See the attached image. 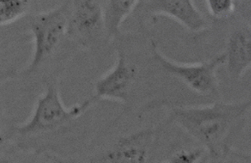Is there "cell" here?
Here are the masks:
<instances>
[{
    "label": "cell",
    "instance_id": "obj_1",
    "mask_svg": "<svg viewBox=\"0 0 251 163\" xmlns=\"http://www.w3.org/2000/svg\"><path fill=\"white\" fill-rule=\"evenodd\" d=\"M43 89L36 101L31 115L26 121L11 127L9 135L1 137V143L47 139L56 134H64L75 127L78 120L88 114L99 102L92 95L70 107L65 106L56 77H44Z\"/></svg>",
    "mask_w": 251,
    "mask_h": 163
},
{
    "label": "cell",
    "instance_id": "obj_2",
    "mask_svg": "<svg viewBox=\"0 0 251 163\" xmlns=\"http://www.w3.org/2000/svg\"><path fill=\"white\" fill-rule=\"evenodd\" d=\"M251 108V99L243 102H215L208 106L169 109L168 121L196 139L207 153L218 155L234 124Z\"/></svg>",
    "mask_w": 251,
    "mask_h": 163
},
{
    "label": "cell",
    "instance_id": "obj_3",
    "mask_svg": "<svg viewBox=\"0 0 251 163\" xmlns=\"http://www.w3.org/2000/svg\"><path fill=\"white\" fill-rule=\"evenodd\" d=\"M70 2L46 12L34 15L28 22V31L32 36L31 60L17 77H27L39 72L56 55L68 37Z\"/></svg>",
    "mask_w": 251,
    "mask_h": 163
},
{
    "label": "cell",
    "instance_id": "obj_4",
    "mask_svg": "<svg viewBox=\"0 0 251 163\" xmlns=\"http://www.w3.org/2000/svg\"><path fill=\"white\" fill-rule=\"evenodd\" d=\"M168 124L166 121L124 133L110 144L93 152L88 163H152Z\"/></svg>",
    "mask_w": 251,
    "mask_h": 163
},
{
    "label": "cell",
    "instance_id": "obj_5",
    "mask_svg": "<svg viewBox=\"0 0 251 163\" xmlns=\"http://www.w3.org/2000/svg\"><path fill=\"white\" fill-rule=\"evenodd\" d=\"M152 60L162 71L178 79L190 90L204 96H219L217 71L226 63L224 52L209 60L198 63H180L161 53L154 41L150 42Z\"/></svg>",
    "mask_w": 251,
    "mask_h": 163
},
{
    "label": "cell",
    "instance_id": "obj_6",
    "mask_svg": "<svg viewBox=\"0 0 251 163\" xmlns=\"http://www.w3.org/2000/svg\"><path fill=\"white\" fill-rule=\"evenodd\" d=\"M139 75V66L128 56L125 48L119 44L116 48L115 63L95 82L93 96L99 102L106 99L128 105Z\"/></svg>",
    "mask_w": 251,
    "mask_h": 163
},
{
    "label": "cell",
    "instance_id": "obj_7",
    "mask_svg": "<svg viewBox=\"0 0 251 163\" xmlns=\"http://www.w3.org/2000/svg\"><path fill=\"white\" fill-rule=\"evenodd\" d=\"M68 37L83 49L99 48L107 41L101 1L79 0L70 2Z\"/></svg>",
    "mask_w": 251,
    "mask_h": 163
},
{
    "label": "cell",
    "instance_id": "obj_8",
    "mask_svg": "<svg viewBox=\"0 0 251 163\" xmlns=\"http://www.w3.org/2000/svg\"><path fill=\"white\" fill-rule=\"evenodd\" d=\"M143 10L153 16L174 19L191 32H201L209 27V22L191 0L141 1Z\"/></svg>",
    "mask_w": 251,
    "mask_h": 163
},
{
    "label": "cell",
    "instance_id": "obj_9",
    "mask_svg": "<svg viewBox=\"0 0 251 163\" xmlns=\"http://www.w3.org/2000/svg\"><path fill=\"white\" fill-rule=\"evenodd\" d=\"M224 54L225 64L230 77H242L251 66V26L243 25L231 31Z\"/></svg>",
    "mask_w": 251,
    "mask_h": 163
},
{
    "label": "cell",
    "instance_id": "obj_10",
    "mask_svg": "<svg viewBox=\"0 0 251 163\" xmlns=\"http://www.w3.org/2000/svg\"><path fill=\"white\" fill-rule=\"evenodd\" d=\"M138 0L101 1L104 28L109 42L121 38V27L126 19L138 9Z\"/></svg>",
    "mask_w": 251,
    "mask_h": 163
},
{
    "label": "cell",
    "instance_id": "obj_11",
    "mask_svg": "<svg viewBox=\"0 0 251 163\" xmlns=\"http://www.w3.org/2000/svg\"><path fill=\"white\" fill-rule=\"evenodd\" d=\"M34 1L30 0H8L0 2V24L1 27L10 26L28 13Z\"/></svg>",
    "mask_w": 251,
    "mask_h": 163
},
{
    "label": "cell",
    "instance_id": "obj_12",
    "mask_svg": "<svg viewBox=\"0 0 251 163\" xmlns=\"http://www.w3.org/2000/svg\"><path fill=\"white\" fill-rule=\"evenodd\" d=\"M207 151L202 146L185 148L174 152L161 163H200Z\"/></svg>",
    "mask_w": 251,
    "mask_h": 163
},
{
    "label": "cell",
    "instance_id": "obj_13",
    "mask_svg": "<svg viewBox=\"0 0 251 163\" xmlns=\"http://www.w3.org/2000/svg\"><path fill=\"white\" fill-rule=\"evenodd\" d=\"M205 6L211 17L216 20L227 19L235 9V1L232 0H207Z\"/></svg>",
    "mask_w": 251,
    "mask_h": 163
},
{
    "label": "cell",
    "instance_id": "obj_14",
    "mask_svg": "<svg viewBox=\"0 0 251 163\" xmlns=\"http://www.w3.org/2000/svg\"><path fill=\"white\" fill-rule=\"evenodd\" d=\"M1 163H21L18 161L14 154L11 153L10 150H8V153L4 149H1Z\"/></svg>",
    "mask_w": 251,
    "mask_h": 163
},
{
    "label": "cell",
    "instance_id": "obj_15",
    "mask_svg": "<svg viewBox=\"0 0 251 163\" xmlns=\"http://www.w3.org/2000/svg\"><path fill=\"white\" fill-rule=\"evenodd\" d=\"M50 160H52L54 163H71L68 160H65L63 157L54 156V155L47 154L45 155Z\"/></svg>",
    "mask_w": 251,
    "mask_h": 163
}]
</instances>
